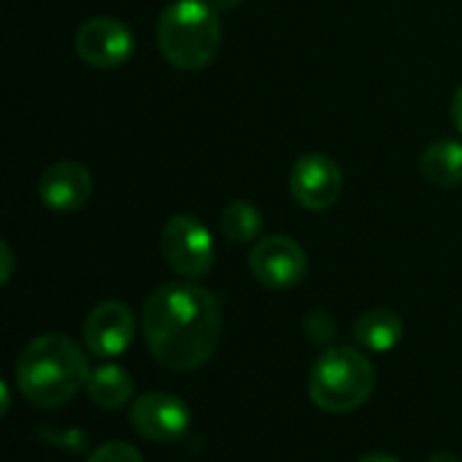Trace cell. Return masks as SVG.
I'll return each mask as SVG.
<instances>
[{
	"instance_id": "cell-14",
	"label": "cell",
	"mask_w": 462,
	"mask_h": 462,
	"mask_svg": "<svg viewBox=\"0 0 462 462\" xmlns=\"http://www.w3.org/2000/svg\"><path fill=\"white\" fill-rule=\"evenodd\" d=\"M87 395H89V401L95 406L116 411V409L130 403V398H133V379L119 365H100L97 371L89 374Z\"/></svg>"
},
{
	"instance_id": "cell-11",
	"label": "cell",
	"mask_w": 462,
	"mask_h": 462,
	"mask_svg": "<svg viewBox=\"0 0 462 462\" xmlns=\"http://www.w3.org/2000/svg\"><path fill=\"white\" fill-rule=\"evenodd\" d=\"M92 195V176L81 162H54L38 179V198L46 208L70 214L87 206Z\"/></svg>"
},
{
	"instance_id": "cell-13",
	"label": "cell",
	"mask_w": 462,
	"mask_h": 462,
	"mask_svg": "<svg viewBox=\"0 0 462 462\" xmlns=\"http://www.w3.org/2000/svg\"><path fill=\"white\" fill-rule=\"evenodd\" d=\"M403 319L393 309H371L355 322V338L371 352H390L403 341Z\"/></svg>"
},
{
	"instance_id": "cell-7",
	"label": "cell",
	"mask_w": 462,
	"mask_h": 462,
	"mask_svg": "<svg viewBox=\"0 0 462 462\" xmlns=\"http://www.w3.org/2000/svg\"><path fill=\"white\" fill-rule=\"evenodd\" d=\"M76 54L81 62L97 70L119 68L133 57L135 38L130 27L114 16H92L76 32Z\"/></svg>"
},
{
	"instance_id": "cell-17",
	"label": "cell",
	"mask_w": 462,
	"mask_h": 462,
	"mask_svg": "<svg viewBox=\"0 0 462 462\" xmlns=\"http://www.w3.org/2000/svg\"><path fill=\"white\" fill-rule=\"evenodd\" d=\"M0 260H3L0 282H3V284H8V279H11V273H14V254H11V246H8L5 241L0 244Z\"/></svg>"
},
{
	"instance_id": "cell-10",
	"label": "cell",
	"mask_w": 462,
	"mask_h": 462,
	"mask_svg": "<svg viewBox=\"0 0 462 462\" xmlns=\"http://www.w3.org/2000/svg\"><path fill=\"white\" fill-rule=\"evenodd\" d=\"M135 336V317L119 300L95 306L84 319V344L95 357H119Z\"/></svg>"
},
{
	"instance_id": "cell-5",
	"label": "cell",
	"mask_w": 462,
	"mask_h": 462,
	"mask_svg": "<svg viewBox=\"0 0 462 462\" xmlns=\"http://www.w3.org/2000/svg\"><path fill=\"white\" fill-rule=\"evenodd\" d=\"M165 263L184 279H203L214 268L211 230L192 214H176L165 222L160 236Z\"/></svg>"
},
{
	"instance_id": "cell-8",
	"label": "cell",
	"mask_w": 462,
	"mask_h": 462,
	"mask_svg": "<svg viewBox=\"0 0 462 462\" xmlns=\"http://www.w3.org/2000/svg\"><path fill=\"white\" fill-rule=\"evenodd\" d=\"M290 192L306 211H325L336 206L344 192V173L338 162L328 154H303L290 173Z\"/></svg>"
},
{
	"instance_id": "cell-1",
	"label": "cell",
	"mask_w": 462,
	"mask_h": 462,
	"mask_svg": "<svg viewBox=\"0 0 462 462\" xmlns=\"http://www.w3.org/2000/svg\"><path fill=\"white\" fill-rule=\"evenodd\" d=\"M141 325L152 357L168 371L187 374L214 355L222 336V311L208 290L171 282L149 295Z\"/></svg>"
},
{
	"instance_id": "cell-21",
	"label": "cell",
	"mask_w": 462,
	"mask_h": 462,
	"mask_svg": "<svg viewBox=\"0 0 462 462\" xmlns=\"http://www.w3.org/2000/svg\"><path fill=\"white\" fill-rule=\"evenodd\" d=\"M428 462H462V460H457V457H455V455H449V452H439V455H433Z\"/></svg>"
},
{
	"instance_id": "cell-15",
	"label": "cell",
	"mask_w": 462,
	"mask_h": 462,
	"mask_svg": "<svg viewBox=\"0 0 462 462\" xmlns=\"http://www.w3.org/2000/svg\"><path fill=\"white\" fill-rule=\"evenodd\" d=\"M219 230L227 241L233 244H249L260 236L263 230V214L254 203L249 200H233L222 208L219 217Z\"/></svg>"
},
{
	"instance_id": "cell-12",
	"label": "cell",
	"mask_w": 462,
	"mask_h": 462,
	"mask_svg": "<svg viewBox=\"0 0 462 462\" xmlns=\"http://www.w3.org/2000/svg\"><path fill=\"white\" fill-rule=\"evenodd\" d=\"M422 176L441 189L462 184V143L455 138H441L430 143L420 157Z\"/></svg>"
},
{
	"instance_id": "cell-16",
	"label": "cell",
	"mask_w": 462,
	"mask_h": 462,
	"mask_svg": "<svg viewBox=\"0 0 462 462\" xmlns=\"http://www.w3.org/2000/svg\"><path fill=\"white\" fill-rule=\"evenodd\" d=\"M87 462H143V457L135 447H130L125 441H108V444L97 447Z\"/></svg>"
},
{
	"instance_id": "cell-3",
	"label": "cell",
	"mask_w": 462,
	"mask_h": 462,
	"mask_svg": "<svg viewBox=\"0 0 462 462\" xmlns=\"http://www.w3.org/2000/svg\"><path fill=\"white\" fill-rule=\"evenodd\" d=\"M162 57L179 70H203L219 51L222 24L208 0H173L157 22Z\"/></svg>"
},
{
	"instance_id": "cell-19",
	"label": "cell",
	"mask_w": 462,
	"mask_h": 462,
	"mask_svg": "<svg viewBox=\"0 0 462 462\" xmlns=\"http://www.w3.org/2000/svg\"><path fill=\"white\" fill-rule=\"evenodd\" d=\"M217 11H233V8H238L244 0H208Z\"/></svg>"
},
{
	"instance_id": "cell-20",
	"label": "cell",
	"mask_w": 462,
	"mask_h": 462,
	"mask_svg": "<svg viewBox=\"0 0 462 462\" xmlns=\"http://www.w3.org/2000/svg\"><path fill=\"white\" fill-rule=\"evenodd\" d=\"M360 462H401L398 457H390V455H368V457H363Z\"/></svg>"
},
{
	"instance_id": "cell-9",
	"label": "cell",
	"mask_w": 462,
	"mask_h": 462,
	"mask_svg": "<svg viewBox=\"0 0 462 462\" xmlns=\"http://www.w3.org/2000/svg\"><path fill=\"white\" fill-rule=\"evenodd\" d=\"M189 409L171 393H146L130 406V425L154 444H173L189 430Z\"/></svg>"
},
{
	"instance_id": "cell-4",
	"label": "cell",
	"mask_w": 462,
	"mask_h": 462,
	"mask_svg": "<svg viewBox=\"0 0 462 462\" xmlns=\"http://www.w3.org/2000/svg\"><path fill=\"white\" fill-rule=\"evenodd\" d=\"M376 374L371 360L352 346L328 349L311 368L309 395L328 414H349L374 395Z\"/></svg>"
},
{
	"instance_id": "cell-18",
	"label": "cell",
	"mask_w": 462,
	"mask_h": 462,
	"mask_svg": "<svg viewBox=\"0 0 462 462\" xmlns=\"http://www.w3.org/2000/svg\"><path fill=\"white\" fill-rule=\"evenodd\" d=\"M452 122L457 125V130L462 133V84L457 87L455 97H452Z\"/></svg>"
},
{
	"instance_id": "cell-2",
	"label": "cell",
	"mask_w": 462,
	"mask_h": 462,
	"mask_svg": "<svg viewBox=\"0 0 462 462\" xmlns=\"http://www.w3.org/2000/svg\"><path fill=\"white\" fill-rule=\"evenodd\" d=\"M89 382L87 357L79 344L68 336L46 333L24 346L16 360V384L19 393L43 409L62 406L79 395Z\"/></svg>"
},
{
	"instance_id": "cell-6",
	"label": "cell",
	"mask_w": 462,
	"mask_h": 462,
	"mask_svg": "<svg viewBox=\"0 0 462 462\" xmlns=\"http://www.w3.org/2000/svg\"><path fill=\"white\" fill-rule=\"evenodd\" d=\"M254 279L268 290H290L306 279L309 257L303 246L290 236H265L249 254Z\"/></svg>"
}]
</instances>
